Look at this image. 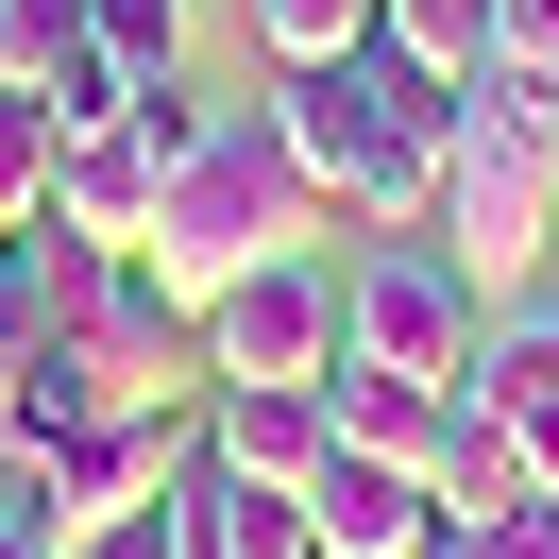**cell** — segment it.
<instances>
[{
    "label": "cell",
    "instance_id": "cell-11",
    "mask_svg": "<svg viewBox=\"0 0 559 559\" xmlns=\"http://www.w3.org/2000/svg\"><path fill=\"white\" fill-rule=\"evenodd\" d=\"M170 543H187V559H322V543H306V491H288V475H238V457H187Z\"/></svg>",
    "mask_w": 559,
    "mask_h": 559
},
{
    "label": "cell",
    "instance_id": "cell-4",
    "mask_svg": "<svg viewBox=\"0 0 559 559\" xmlns=\"http://www.w3.org/2000/svg\"><path fill=\"white\" fill-rule=\"evenodd\" d=\"M475 340H491V288L457 272L441 238H373V254L340 272V356H373V373L475 390Z\"/></svg>",
    "mask_w": 559,
    "mask_h": 559
},
{
    "label": "cell",
    "instance_id": "cell-19",
    "mask_svg": "<svg viewBox=\"0 0 559 559\" xmlns=\"http://www.w3.org/2000/svg\"><path fill=\"white\" fill-rule=\"evenodd\" d=\"M373 35L407 51V69H441V85H475V69H491V0H390Z\"/></svg>",
    "mask_w": 559,
    "mask_h": 559
},
{
    "label": "cell",
    "instance_id": "cell-18",
    "mask_svg": "<svg viewBox=\"0 0 559 559\" xmlns=\"http://www.w3.org/2000/svg\"><path fill=\"white\" fill-rule=\"evenodd\" d=\"M51 153H69V119H51L35 85H0V238H17V221H51Z\"/></svg>",
    "mask_w": 559,
    "mask_h": 559
},
{
    "label": "cell",
    "instance_id": "cell-22",
    "mask_svg": "<svg viewBox=\"0 0 559 559\" xmlns=\"http://www.w3.org/2000/svg\"><path fill=\"white\" fill-rule=\"evenodd\" d=\"M51 559H187V543H170V509H119V525H69Z\"/></svg>",
    "mask_w": 559,
    "mask_h": 559
},
{
    "label": "cell",
    "instance_id": "cell-8",
    "mask_svg": "<svg viewBox=\"0 0 559 559\" xmlns=\"http://www.w3.org/2000/svg\"><path fill=\"white\" fill-rule=\"evenodd\" d=\"M85 373H103V407H204V306L153 254H119L85 306Z\"/></svg>",
    "mask_w": 559,
    "mask_h": 559
},
{
    "label": "cell",
    "instance_id": "cell-17",
    "mask_svg": "<svg viewBox=\"0 0 559 559\" xmlns=\"http://www.w3.org/2000/svg\"><path fill=\"white\" fill-rule=\"evenodd\" d=\"M390 0H254V51L272 69H340V51H373Z\"/></svg>",
    "mask_w": 559,
    "mask_h": 559
},
{
    "label": "cell",
    "instance_id": "cell-14",
    "mask_svg": "<svg viewBox=\"0 0 559 559\" xmlns=\"http://www.w3.org/2000/svg\"><path fill=\"white\" fill-rule=\"evenodd\" d=\"M322 441H340L322 390H204V457H238V475H288V491H306Z\"/></svg>",
    "mask_w": 559,
    "mask_h": 559
},
{
    "label": "cell",
    "instance_id": "cell-12",
    "mask_svg": "<svg viewBox=\"0 0 559 559\" xmlns=\"http://www.w3.org/2000/svg\"><path fill=\"white\" fill-rule=\"evenodd\" d=\"M322 424H340L356 457H407V475L441 491V441H457V390H424V373H373V356H340V373H322Z\"/></svg>",
    "mask_w": 559,
    "mask_h": 559
},
{
    "label": "cell",
    "instance_id": "cell-2",
    "mask_svg": "<svg viewBox=\"0 0 559 559\" xmlns=\"http://www.w3.org/2000/svg\"><path fill=\"white\" fill-rule=\"evenodd\" d=\"M424 238L509 306V288L559 272V85L543 69H475L457 85V136H441V221Z\"/></svg>",
    "mask_w": 559,
    "mask_h": 559
},
{
    "label": "cell",
    "instance_id": "cell-20",
    "mask_svg": "<svg viewBox=\"0 0 559 559\" xmlns=\"http://www.w3.org/2000/svg\"><path fill=\"white\" fill-rule=\"evenodd\" d=\"M424 559H559V509H491V525L441 509V543H424Z\"/></svg>",
    "mask_w": 559,
    "mask_h": 559
},
{
    "label": "cell",
    "instance_id": "cell-23",
    "mask_svg": "<svg viewBox=\"0 0 559 559\" xmlns=\"http://www.w3.org/2000/svg\"><path fill=\"white\" fill-rule=\"evenodd\" d=\"M0 559H51V525H35V491H17V457H0Z\"/></svg>",
    "mask_w": 559,
    "mask_h": 559
},
{
    "label": "cell",
    "instance_id": "cell-7",
    "mask_svg": "<svg viewBox=\"0 0 559 559\" xmlns=\"http://www.w3.org/2000/svg\"><path fill=\"white\" fill-rule=\"evenodd\" d=\"M340 373V272L322 254H272L204 306V390H322Z\"/></svg>",
    "mask_w": 559,
    "mask_h": 559
},
{
    "label": "cell",
    "instance_id": "cell-10",
    "mask_svg": "<svg viewBox=\"0 0 559 559\" xmlns=\"http://www.w3.org/2000/svg\"><path fill=\"white\" fill-rule=\"evenodd\" d=\"M475 407L509 424V441L543 457V491H559V272L491 306V340H475Z\"/></svg>",
    "mask_w": 559,
    "mask_h": 559
},
{
    "label": "cell",
    "instance_id": "cell-3",
    "mask_svg": "<svg viewBox=\"0 0 559 559\" xmlns=\"http://www.w3.org/2000/svg\"><path fill=\"white\" fill-rule=\"evenodd\" d=\"M322 187H306V153L272 136V103H204V136H187V170H170V221H153V272L187 288V306H221L238 272H272V254H322Z\"/></svg>",
    "mask_w": 559,
    "mask_h": 559
},
{
    "label": "cell",
    "instance_id": "cell-16",
    "mask_svg": "<svg viewBox=\"0 0 559 559\" xmlns=\"http://www.w3.org/2000/svg\"><path fill=\"white\" fill-rule=\"evenodd\" d=\"M441 509H457V525H491V509H559V491H543V457H525L509 424L475 407V390H457V441H441Z\"/></svg>",
    "mask_w": 559,
    "mask_h": 559
},
{
    "label": "cell",
    "instance_id": "cell-5",
    "mask_svg": "<svg viewBox=\"0 0 559 559\" xmlns=\"http://www.w3.org/2000/svg\"><path fill=\"white\" fill-rule=\"evenodd\" d=\"M187 136H204V85H153V103L85 119V136L51 153V221H69V238H103V254H153V221H170V170H187Z\"/></svg>",
    "mask_w": 559,
    "mask_h": 559
},
{
    "label": "cell",
    "instance_id": "cell-6",
    "mask_svg": "<svg viewBox=\"0 0 559 559\" xmlns=\"http://www.w3.org/2000/svg\"><path fill=\"white\" fill-rule=\"evenodd\" d=\"M187 457H204V407H103L69 424L51 457H17V491H35V525L69 543V525H119V509H170Z\"/></svg>",
    "mask_w": 559,
    "mask_h": 559
},
{
    "label": "cell",
    "instance_id": "cell-9",
    "mask_svg": "<svg viewBox=\"0 0 559 559\" xmlns=\"http://www.w3.org/2000/svg\"><path fill=\"white\" fill-rule=\"evenodd\" d=\"M306 543H322V559H424V543H441V491H424L407 457L322 441V475H306Z\"/></svg>",
    "mask_w": 559,
    "mask_h": 559
},
{
    "label": "cell",
    "instance_id": "cell-13",
    "mask_svg": "<svg viewBox=\"0 0 559 559\" xmlns=\"http://www.w3.org/2000/svg\"><path fill=\"white\" fill-rule=\"evenodd\" d=\"M0 85H35L51 119H119V85H103V51H85V0H0Z\"/></svg>",
    "mask_w": 559,
    "mask_h": 559
},
{
    "label": "cell",
    "instance_id": "cell-1",
    "mask_svg": "<svg viewBox=\"0 0 559 559\" xmlns=\"http://www.w3.org/2000/svg\"><path fill=\"white\" fill-rule=\"evenodd\" d=\"M272 136L306 153V187L373 238H424L441 221V136H457V85L407 69V51H340V69H272Z\"/></svg>",
    "mask_w": 559,
    "mask_h": 559
},
{
    "label": "cell",
    "instance_id": "cell-15",
    "mask_svg": "<svg viewBox=\"0 0 559 559\" xmlns=\"http://www.w3.org/2000/svg\"><path fill=\"white\" fill-rule=\"evenodd\" d=\"M85 51H103V85H119V103H153V85H187L204 17H187V0H85Z\"/></svg>",
    "mask_w": 559,
    "mask_h": 559
},
{
    "label": "cell",
    "instance_id": "cell-21",
    "mask_svg": "<svg viewBox=\"0 0 559 559\" xmlns=\"http://www.w3.org/2000/svg\"><path fill=\"white\" fill-rule=\"evenodd\" d=\"M491 69H543L559 85V0H491Z\"/></svg>",
    "mask_w": 559,
    "mask_h": 559
}]
</instances>
